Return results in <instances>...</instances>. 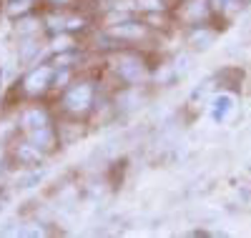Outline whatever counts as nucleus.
<instances>
[{
  "label": "nucleus",
  "mask_w": 251,
  "mask_h": 238,
  "mask_svg": "<svg viewBox=\"0 0 251 238\" xmlns=\"http://www.w3.org/2000/svg\"><path fill=\"white\" fill-rule=\"evenodd\" d=\"M91 100H93L91 83H80V85H75V88H71L66 93L63 105H66L71 113H83V111H88V108H91Z\"/></svg>",
  "instance_id": "obj_1"
},
{
  "label": "nucleus",
  "mask_w": 251,
  "mask_h": 238,
  "mask_svg": "<svg viewBox=\"0 0 251 238\" xmlns=\"http://www.w3.org/2000/svg\"><path fill=\"white\" fill-rule=\"evenodd\" d=\"M118 73H121V78L123 80H128V83H133V85H138V83H143L146 80V66L138 60V58H128V60H123L121 66H118Z\"/></svg>",
  "instance_id": "obj_2"
},
{
  "label": "nucleus",
  "mask_w": 251,
  "mask_h": 238,
  "mask_svg": "<svg viewBox=\"0 0 251 238\" xmlns=\"http://www.w3.org/2000/svg\"><path fill=\"white\" fill-rule=\"evenodd\" d=\"M231 111H234V98L231 95L221 93V95L211 98V118L216 123H224L228 116H231Z\"/></svg>",
  "instance_id": "obj_3"
},
{
  "label": "nucleus",
  "mask_w": 251,
  "mask_h": 238,
  "mask_svg": "<svg viewBox=\"0 0 251 238\" xmlns=\"http://www.w3.org/2000/svg\"><path fill=\"white\" fill-rule=\"evenodd\" d=\"M50 75H53V71H50L48 66L33 71V73L25 78V91H28V93H43L46 85H48V80H50Z\"/></svg>",
  "instance_id": "obj_4"
},
{
  "label": "nucleus",
  "mask_w": 251,
  "mask_h": 238,
  "mask_svg": "<svg viewBox=\"0 0 251 238\" xmlns=\"http://www.w3.org/2000/svg\"><path fill=\"white\" fill-rule=\"evenodd\" d=\"M143 33H146V28L141 23H136V20H123V23H118V25L111 28V35L113 38H131V40H136Z\"/></svg>",
  "instance_id": "obj_5"
},
{
  "label": "nucleus",
  "mask_w": 251,
  "mask_h": 238,
  "mask_svg": "<svg viewBox=\"0 0 251 238\" xmlns=\"http://www.w3.org/2000/svg\"><path fill=\"white\" fill-rule=\"evenodd\" d=\"M216 43V33L214 30H206V28H199L188 35V46L194 50H208Z\"/></svg>",
  "instance_id": "obj_6"
},
{
  "label": "nucleus",
  "mask_w": 251,
  "mask_h": 238,
  "mask_svg": "<svg viewBox=\"0 0 251 238\" xmlns=\"http://www.w3.org/2000/svg\"><path fill=\"white\" fill-rule=\"evenodd\" d=\"M43 125H48V118H46L43 111H38V108L25 111V116H23V128L25 131H35V128H43Z\"/></svg>",
  "instance_id": "obj_7"
},
{
  "label": "nucleus",
  "mask_w": 251,
  "mask_h": 238,
  "mask_svg": "<svg viewBox=\"0 0 251 238\" xmlns=\"http://www.w3.org/2000/svg\"><path fill=\"white\" fill-rule=\"evenodd\" d=\"M30 143H35L38 148H50L53 145V131L48 125L35 128V131H30Z\"/></svg>",
  "instance_id": "obj_8"
},
{
  "label": "nucleus",
  "mask_w": 251,
  "mask_h": 238,
  "mask_svg": "<svg viewBox=\"0 0 251 238\" xmlns=\"http://www.w3.org/2000/svg\"><path fill=\"white\" fill-rule=\"evenodd\" d=\"M18 158L23 163H38L40 161V150H38L35 143H23L18 148Z\"/></svg>",
  "instance_id": "obj_9"
},
{
  "label": "nucleus",
  "mask_w": 251,
  "mask_h": 238,
  "mask_svg": "<svg viewBox=\"0 0 251 238\" xmlns=\"http://www.w3.org/2000/svg\"><path fill=\"white\" fill-rule=\"evenodd\" d=\"M138 103H141V98H138L136 91H126V93L118 95V108H121V111H133Z\"/></svg>",
  "instance_id": "obj_10"
},
{
  "label": "nucleus",
  "mask_w": 251,
  "mask_h": 238,
  "mask_svg": "<svg viewBox=\"0 0 251 238\" xmlns=\"http://www.w3.org/2000/svg\"><path fill=\"white\" fill-rule=\"evenodd\" d=\"M208 5H211L216 13H236L241 8L239 0H208Z\"/></svg>",
  "instance_id": "obj_11"
},
{
  "label": "nucleus",
  "mask_w": 251,
  "mask_h": 238,
  "mask_svg": "<svg viewBox=\"0 0 251 238\" xmlns=\"http://www.w3.org/2000/svg\"><path fill=\"white\" fill-rule=\"evenodd\" d=\"M38 50H40L38 43H35L33 38H25V40H23V46H20V60H30Z\"/></svg>",
  "instance_id": "obj_12"
},
{
  "label": "nucleus",
  "mask_w": 251,
  "mask_h": 238,
  "mask_svg": "<svg viewBox=\"0 0 251 238\" xmlns=\"http://www.w3.org/2000/svg\"><path fill=\"white\" fill-rule=\"evenodd\" d=\"M40 181H43V173L33 170V173H28V176H20V178H18V186H20V188H33V186H38Z\"/></svg>",
  "instance_id": "obj_13"
},
{
  "label": "nucleus",
  "mask_w": 251,
  "mask_h": 238,
  "mask_svg": "<svg viewBox=\"0 0 251 238\" xmlns=\"http://www.w3.org/2000/svg\"><path fill=\"white\" fill-rule=\"evenodd\" d=\"M174 71H176V75H186L188 71H191V55H178L176 58V63H174Z\"/></svg>",
  "instance_id": "obj_14"
},
{
  "label": "nucleus",
  "mask_w": 251,
  "mask_h": 238,
  "mask_svg": "<svg viewBox=\"0 0 251 238\" xmlns=\"http://www.w3.org/2000/svg\"><path fill=\"white\" fill-rule=\"evenodd\" d=\"M136 5H138L141 10L156 13V10H163V0H136Z\"/></svg>",
  "instance_id": "obj_15"
},
{
  "label": "nucleus",
  "mask_w": 251,
  "mask_h": 238,
  "mask_svg": "<svg viewBox=\"0 0 251 238\" xmlns=\"http://www.w3.org/2000/svg\"><path fill=\"white\" fill-rule=\"evenodd\" d=\"M28 10V0H10L8 3V15H20Z\"/></svg>",
  "instance_id": "obj_16"
},
{
  "label": "nucleus",
  "mask_w": 251,
  "mask_h": 238,
  "mask_svg": "<svg viewBox=\"0 0 251 238\" xmlns=\"http://www.w3.org/2000/svg\"><path fill=\"white\" fill-rule=\"evenodd\" d=\"M35 28H38L35 20H20V23H18V33H20V35H30Z\"/></svg>",
  "instance_id": "obj_17"
},
{
  "label": "nucleus",
  "mask_w": 251,
  "mask_h": 238,
  "mask_svg": "<svg viewBox=\"0 0 251 238\" xmlns=\"http://www.w3.org/2000/svg\"><path fill=\"white\" fill-rule=\"evenodd\" d=\"M71 60H75V53H63V55H55V66H68Z\"/></svg>",
  "instance_id": "obj_18"
},
{
  "label": "nucleus",
  "mask_w": 251,
  "mask_h": 238,
  "mask_svg": "<svg viewBox=\"0 0 251 238\" xmlns=\"http://www.w3.org/2000/svg\"><path fill=\"white\" fill-rule=\"evenodd\" d=\"M66 30H83V18H71V20H66Z\"/></svg>",
  "instance_id": "obj_19"
},
{
  "label": "nucleus",
  "mask_w": 251,
  "mask_h": 238,
  "mask_svg": "<svg viewBox=\"0 0 251 238\" xmlns=\"http://www.w3.org/2000/svg\"><path fill=\"white\" fill-rule=\"evenodd\" d=\"M174 75H176V71H174V68H166V71L156 73V80H158V83H166V80H171Z\"/></svg>",
  "instance_id": "obj_20"
},
{
  "label": "nucleus",
  "mask_w": 251,
  "mask_h": 238,
  "mask_svg": "<svg viewBox=\"0 0 251 238\" xmlns=\"http://www.w3.org/2000/svg\"><path fill=\"white\" fill-rule=\"evenodd\" d=\"M71 46H73V43H71L68 38H60V40H55V46H53V48H55V50H68Z\"/></svg>",
  "instance_id": "obj_21"
},
{
  "label": "nucleus",
  "mask_w": 251,
  "mask_h": 238,
  "mask_svg": "<svg viewBox=\"0 0 251 238\" xmlns=\"http://www.w3.org/2000/svg\"><path fill=\"white\" fill-rule=\"evenodd\" d=\"M48 23H50L53 30H63V28H66V20H60V18H48Z\"/></svg>",
  "instance_id": "obj_22"
},
{
  "label": "nucleus",
  "mask_w": 251,
  "mask_h": 238,
  "mask_svg": "<svg viewBox=\"0 0 251 238\" xmlns=\"http://www.w3.org/2000/svg\"><path fill=\"white\" fill-rule=\"evenodd\" d=\"M20 236H43V228H20Z\"/></svg>",
  "instance_id": "obj_23"
},
{
  "label": "nucleus",
  "mask_w": 251,
  "mask_h": 238,
  "mask_svg": "<svg viewBox=\"0 0 251 238\" xmlns=\"http://www.w3.org/2000/svg\"><path fill=\"white\" fill-rule=\"evenodd\" d=\"M68 80V71H60V73H55V85H63Z\"/></svg>",
  "instance_id": "obj_24"
},
{
  "label": "nucleus",
  "mask_w": 251,
  "mask_h": 238,
  "mask_svg": "<svg viewBox=\"0 0 251 238\" xmlns=\"http://www.w3.org/2000/svg\"><path fill=\"white\" fill-rule=\"evenodd\" d=\"M53 3H68V0H53Z\"/></svg>",
  "instance_id": "obj_25"
}]
</instances>
